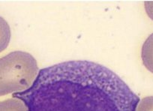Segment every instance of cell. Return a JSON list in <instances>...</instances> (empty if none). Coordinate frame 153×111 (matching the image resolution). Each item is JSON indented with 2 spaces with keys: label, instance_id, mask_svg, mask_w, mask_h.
I'll return each instance as SVG.
<instances>
[{
  "label": "cell",
  "instance_id": "cell-7",
  "mask_svg": "<svg viewBox=\"0 0 153 111\" xmlns=\"http://www.w3.org/2000/svg\"><path fill=\"white\" fill-rule=\"evenodd\" d=\"M144 7L147 15L153 20V1H146L144 2Z\"/></svg>",
  "mask_w": 153,
  "mask_h": 111
},
{
  "label": "cell",
  "instance_id": "cell-4",
  "mask_svg": "<svg viewBox=\"0 0 153 111\" xmlns=\"http://www.w3.org/2000/svg\"><path fill=\"white\" fill-rule=\"evenodd\" d=\"M11 36V28L8 22L0 16V53L8 47Z\"/></svg>",
  "mask_w": 153,
  "mask_h": 111
},
{
  "label": "cell",
  "instance_id": "cell-1",
  "mask_svg": "<svg viewBox=\"0 0 153 111\" xmlns=\"http://www.w3.org/2000/svg\"><path fill=\"white\" fill-rule=\"evenodd\" d=\"M13 98L28 111H136L140 102L114 72L84 60L42 69L30 88Z\"/></svg>",
  "mask_w": 153,
  "mask_h": 111
},
{
  "label": "cell",
  "instance_id": "cell-5",
  "mask_svg": "<svg viewBox=\"0 0 153 111\" xmlns=\"http://www.w3.org/2000/svg\"><path fill=\"white\" fill-rule=\"evenodd\" d=\"M0 111H28L26 104L18 98L0 101Z\"/></svg>",
  "mask_w": 153,
  "mask_h": 111
},
{
  "label": "cell",
  "instance_id": "cell-3",
  "mask_svg": "<svg viewBox=\"0 0 153 111\" xmlns=\"http://www.w3.org/2000/svg\"><path fill=\"white\" fill-rule=\"evenodd\" d=\"M141 58L144 66L153 74V33L147 38L143 44Z\"/></svg>",
  "mask_w": 153,
  "mask_h": 111
},
{
  "label": "cell",
  "instance_id": "cell-2",
  "mask_svg": "<svg viewBox=\"0 0 153 111\" xmlns=\"http://www.w3.org/2000/svg\"><path fill=\"white\" fill-rule=\"evenodd\" d=\"M38 74V63L32 55L23 51L8 53L0 59V96L28 89Z\"/></svg>",
  "mask_w": 153,
  "mask_h": 111
},
{
  "label": "cell",
  "instance_id": "cell-6",
  "mask_svg": "<svg viewBox=\"0 0 153 111\" xmlns=\"http://www.w3.org/2000/svg\"><path fill=\"white\" fill-rule=\"evenodd\" d=\"M136 111H153V96H148L140 101Z\"/></svg>",
  "mask_w": 153,
  "mask_h": 111
}]
</instances>
